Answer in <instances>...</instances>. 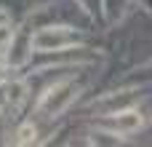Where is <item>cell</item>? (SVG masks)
I'll use <instances>...</instances> for the list:
<instances>
[{"label":"cell","mask_w":152,"mask_h":147,"mask_svg":"<svg viewBox=\"0 0 152 147\" xmlns=\"http://www.w3.org/2000/svg\"><path fill=\"white\" fill-rule=\"evenodd\" d=\"M24 94H27V86H24V83H19V80L5 86V102H8L11 107L21 104V102H24Z\"/></svg>","instance_id":"cell-4"},{"label":"cell","mask_w":152,"mask_h":147,"mask_svg":"<svg viewBox=\"0 0 152 147\" xmlns=\"http://www.w3.org/2000/svg\"><path fill=\"white\" fill-rule=\"evenodd\" d=\"M75 94H77L75 83H69V80H59V83H53V86L40 96V102H37V112L45 115V118L59 115L61 110L69 107V102L75 99Z\"/></svg>","instance_id":"cell-2"},{"label":"cell","mask_w":152,"mask_h":147,"mask_svg":"<svg viewBox=\"0 0 152 147\" xmlns=\"http://www.w3.org/2000/svg\"><path fill=\"white\" fill-rule=\"evenodd\" d=\"M77 43V32L69 27H43L29 37V48L35 51H61Z\"/></svg>","instance_id":"cell-1"},{"label":"cell","mask_w":152,"mask_h":147,"mask_svg":"<svg viewBox=\"0 0 152 147\" xmlns=\"http://www.w3.org/2000/svg\"><path fill=\"white\" fill-rule=\"evenodd\" d=\"M11 43H13V29L8 24H0V51L11 48Z\"/></svg>","instance_id":"cell-6"},{"label":"cell","mask_w":152,"mask_h":147,"mask_svg":"<svg viewBox=\"0 0 152 147\" xmlns=\"http://www.w3.org/2000/svg\"><path fill=\"white\" fill-rule=\"evenodd\" d=\"M37 142V129L32 123H21L16 131V145H35Z\"/></svg>","instance_id":"cell-5"},{"label":"cell","mask_w":152,"mask_h":147,"mask_svg":"<svg viewBox=\"0 0 152 147\" xmlns=\"http://www.w3.org/2000/svg\"><path fill=\"white\" fill-rule=\"evenodd\" d=\"M112 126H115V131H120V134H134V131L142 129V115H139L136 110L115 112V115H112Z\"/></svg>","instance_id":"cell-3"}]
</instances>
